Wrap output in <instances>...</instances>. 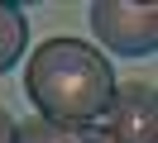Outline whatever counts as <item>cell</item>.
<instances>
[{
    "mask_svg": "<svg viewBox=\"0 0 158 143\" xmlns=\"http://www.w3.org/2000/svg\"><path fill=\"white\" fill-rule=\"evenodd\" d=\"M24 91L39 105V119L96 124L115 95V72L101 48L81 38H48L24 62Z\"/></svg>",
    "mask_w": 158,
    "mask_h": 143,
    "instance_id": "cell-1",
    "label": "cell"
},
{
    "mask_svg": "<svg viewBox=\"0 0 158 143\" xmlns=\"http://www.w3.org/2000/svg\"><path fill=\"white\" fill-rule=\"evenodd\" d=\"M101 48L120 57H144L158 43V10L153 5H129V0H96L86 10Z\"/></svg>",
    "mask_w": 158,
    "mask_h": 143,
    "instance_id": "cell-2",
    "label": "cell"
},
{
    "mask_svg": "<svg viewBox=\"0 0 158 143\" xmlns=\"http://www.w3.org/2000/svg\"><path fill=\"white\" fill-rule=\"evenodd\" d=\"M96 129L110 143H158V95L148 81H115L106 114Z\"/></svg>",
    "mask_w": 158,
    "mask_h": 143,
    "instance_id": "cell-3",
    "label": "cell"
},
{
    "mask_svg": "<svg viewBox=\"0 0 158 143\" xmlns=\"http://www.w3.org/2000/svg\"><path fill=\"white\" fill-rule=\"evenodd\" d=\"M15 143H110L96 124H53V119H24L15 124Z\"/></svg>",
    "mask_w": 158,
    "mask_h": 143,
    "instance_id": "cell-4",
    "label": "cell"
},
{
    "mask_svg": "<svg viewBox=\"0 0 158 143\" xmlns=\"http://www.w3.org/2000/svg\"><path fill=\"white\" fill-rule=\"evenodd\" d=\"M24 43H29V19H24L19 5L0 0V72H10L24 57Z\"/></svg>",
    "mask_w": 158,
    "mask_h": 143,
    "instance_id": "cell-5",
    "label": "cell"
},
{
    "mask_svg": "<svg viewBox=\"0 0 158 143\" xmlns=\"http://www.w3.org/2000/svg\"><path fill=\"white\" fill-rule=\"evenodd\" d=\"M0 143H15V119L0 110Z\"/></svg>",
    "mask_w": 158,
    "mask_h": 143,
    "instance_id": "cell-6",
    "label": "cell"
}]
</instances>
